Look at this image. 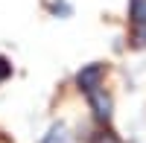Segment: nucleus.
I'll return each mask as SVG.
<instances>
[{"label":"nucleus","mask_w":146,"mask_h":143,"mask_svg":"<svg viewBox=\"0 0 146 143\" xmlns=\"http://www.w3.org/2000/svg\"><path fill=\"white\" fill-rule=\"evenodd\" d=\"M102 76H105V67H102V64H88V67H82V70H79L76 82H79V88H82L85 93H91V91L100 88Z\"/></svg>","instance_id":"obj_1"},{"label":"nucleus","mask_w":146,"mask_h":143,"mask_svg":"<svg viewBox=\"0 0 146 143\" xmlns=\"http://www.w3.org/2000/svg\"><path fill=\"white\" fill-rule=\"evenodd\" d=\"M88 99H91V108H94V117L96 120H108L111 117V97L102 91V88H96V91H91L88 93Z\"/></svg>","instance_id":"obj_2"},{"label":"nucleus","mask_w":146,"mask_h":143,"mask_svg":"<svg viewBox=\"0 0 146 143\" xmlns=\"http://www.w3.org/2000/svg\"><path fill=\"white\" fill-rule=\"evenodd\" d=\"M44 143H73V137L67 134V128H64V126H53V128H50V134L44 137Z\"/></svg>","instance_id":"obj_3"},{"label":"nucleus","mask_w":146,"mask_h":143,"mask_svg":"<svg viewBox=\"0 0 146 143\" xmlns=\"http://www.w3.org/2000/svg\"><path fill=\"white\" fill-rule=\"evenodd\" d=\"M131 21L135 26H146V0H131Z\"/></svg>","instance_id":"obj_4"},{"label":"nucleus","mask_w":146,"mask_h":143,"mask_svg":"<svg viewBox=\"0 0 146 143\" xmlns=\"http://www.w3.org/2000/svg\"><path fill=\"white\" fill-rule=\"evenodd\" d=\"M91 143H120V140H117L111 132H96V134L91 137Z\"/></svg>","instance_id":"obj_5"},{"label":"nucleus","mask_w":146,"mask_h":143,"mask_svg":"<svg viewBox=\"0 0 146 143\" xmlns=\"http://www.w3.org/2000/svg\"><path fill=\"white\" fill-rule=\"evenodd\" d=\"M135 44L146 47V26H135Z\"/></svg>","instance_id":"obj_6"},{"label":"nucleus","mask_w":146,"mask_h":143,"mask_svg":"<svg viewBox=\"0 0 146 143\" xmlns=\"http://www.w3.org/2000/svg\"><path fill=\"white\" fill-rule=\"evenodd\" d=\"M9 70H12L9 62H6V58H0V79H6V76H9Z\"/></svg>","instance_id":"obj_7"}]
</instances>
